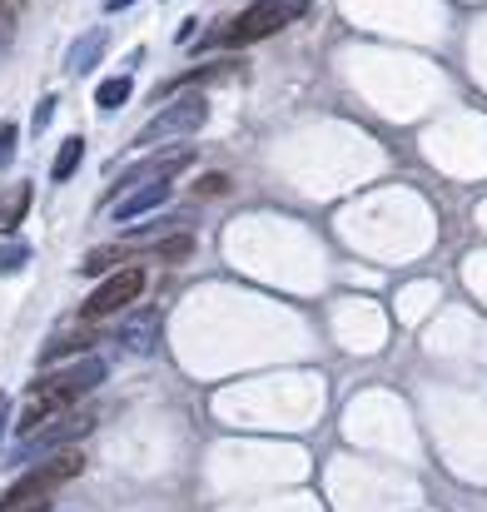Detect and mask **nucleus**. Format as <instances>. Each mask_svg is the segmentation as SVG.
Listing matches in <instances>:
<instances>
[{
    "mask_svg": "<svg viewBox=\"0 0 487 512\" xmlns=\"http://www.w3.org/2000/svg\"><path fill=\"white\" fill-rule=\"evenodd\" d=\"M100 383H105V363H100V358H80V363H70V368H60V373H50V378H35V388H30L20 418H15V433L25 438V433H35L40 423H50V418L80 408V398H85L90 388H100Z\"/></svg>",
    "mask_w": 487,
    "mask_h": 512,
    "instance_id": "1",
    "label": "nucleus"
},
{
    "mask_svg": "<svg viewBox=\"0 0 487 512\" xmlns=\"http://www.w3.org/2000/svg\"><path fill=\"white\" fill-rule=\"evenodd\" d=\"M309 10V0H254L244 15H234L224 30H214L209 40H204V50L209 45H219V50H239V45H254V40H269V35H279L289 20H299Z\"/></svg>",
    "mask_w": 487,
    "mask_h": 512,
    "instance_id": "2",
    "label": "nucleus"
},
{
    "mask_svg": "<svg viewBox=\"0 0 487 512\" xmlns=\"http://www.w3.org/2000/svg\"><path fill=\"white\" fill-rule=\"evenodd\" d=\"M85 473V453H75V448H65V453H50L40 468H30L5 498H0V508L5 512H20L30 508V503H40L45 493H55L60 483H70V478H80Z\"/></svg>",
    "mask_w": 487,
    "mask_h": 512,
    "instance_id": "3",
    "label": "nucleus"
},
{
    "mask_svg": "<svg viewBox=\"0 0 487 512\" xmlns=\"http://www.w3.org/2000/svg\"><path fill=\"white\" fill-rule=\"evenodd\" d=\"M85 433H95V413L70 408V413H60V418L40 423L35 433H25V438L15 443V453H10V458H20V463H30V458H50V453H65V448H70L75 438H85Z\"/></svg>",
    "mask_w": 487,
    "mask_h": 512,
    "instance_id": "4",
    "label": "nucleus"
},
{
    "mask_svg": "<svg viewBox=\"0 0 487 512\" xmlns=\"http://www.w3.org/2000/svg\"><path fill=\"white\" fill-rule=\"evenodd\" d=\"M145 294V269H135V264H125L120 274H110L90 299H85V309H80V319L85 324H95V319H110V314H120V309H130L135 299Z\"/></svg>",
    "mask_w": 487,
    "mask_h": 512,
    "instance_id": "5",
    "label": "nucleus"
},
{
    "mask_svg": "<svg viewBox=\"0 0 487 512\" xmlns=\"http://www.w3.org/2000/svg\"><path fill=\"white\" fill-rule=\"evenodd\" d=\"M204 115H209V100H204V95H179L135 140H140V145H155V140H169V135H194V130L204 125Z\"/></svg>",
    "mask_w": 487,
    "mask_h": 512,
    "instance_id": "6",
    "label": "nucleus"
},
{
    "mask_svg": "<svg viewBox=\"0 0 487 512\" xmlns=\"http://www.w3.org/2000/svg\"><path fill=\"white\" fill-rule=\"evenodd\" d=\"M164 199H169V174L150 179V184H140V189H130V194H120V199H115V219L130 224V219H140L145 209H155V204H164Z\"/></svg>",
    "mask_w": 487,
    "mask_h": 512,
    "instance_id": "7",
    "label": "nucleus"
},
{
    "mask_svg": "<svg viewBox=\"0 0 487 512\" xmlns=\"http://www.w3.org/2000/svg\"><path fill=\"white\" fill-rule=\"evenodd\" d=\"M115 334H120V348H125V353H155V348H160V314L145 309L140 319L120 324Z\"/></svg>",
    "mask_w": 487,
    "mask_h": 512,
    "instance_id": "8",
    "label": "nucleus"
},
{
    "mask_svg": "<svg viewBox=\"0 0 487 512\" xmlns=\"http://www.w3.org/2000/svg\"><path fill=\"white\" fill-rule=\"evenodd\" d=\"M105 40H110L105 30H90V35H80V40L70 45V60H65V70H70V75H85V70H90V65L100 60Z\"/></svg>",
    "mask_w": 487,
    "mask_h": 512,
    "instance_id": "9",
    "label": "nucleus"
},
{
    "mask_svg": "<svg viewBox=\"0 0 487 512\" xmlns=\"http://www.w3.org/2000/svg\"><path fill=\"white\" fill-rule=\"evenodd\" d=\"M25 209H30V184H15V194L0 199V234H10L25 219Z\"/></svg>",
    "mask_w": 487,
    "mask_h": 512,
    "instance_id": "10",
    "label": "nucleus"
},
{
    "mask_svg": "<svg viewBox=\"0 0 487 512\" xmlns=\"http://www.w3.org/2000/svg\"><path fill=\"white\" fill-rule=\"evenodd\" d=\"M135 95V85H130V75H115V80H105L100 90H95V100H100V110H120L125 100Z\"/></svg>",
    "mask_w": 487,
    "mask_h": 512,
    "instance_id": "11",
    "label": "nucleus"
},
{
    "mask_svg": "<svg viewBox=\"0 0 487 512\" xmlns=\"http://www.w3.org/2000/svg\"><path fill=\"white\" fill-rule=\"evenodd\" d=\"M80 155H85V140H80V135H70V140L60 145L55 165H50V179H70V174H75V165H80Z\"/></svg>",
    "mask_w": 487,
    "mask_h": 512,
    "instance_id": "12",
    "label": "nucleus"
},
{
    "mask_svg": "<svg viewBox=\"0 0 487 512\" xmlns=\"http://www.w3.org/2000/svg\"><path fill=\"white\" fill-rule=\"evenodd\" d=\"M194 254V239L189 234H174V239H164L160 249H155V259H164V264H184Z\"/></svg>",
    "mask_w": 487,
    "mask_h": 512,
    "instance_id": "13",
    "label": "nucleus"
},
{
    "mask_svg": "<svg viewBox=\"0 0 487 512\" xmlns=\"http://www.w3.org/2000/svg\"><path fill=\"white\" fill-rule=\"evenodd\" d=\"M20 10H25V0H0V50L15 40V25H20Z\"/></svg>",
    "mask_w": 487,
    "mask_h": 512,
    "instance_id": "14",
    "label": "nucleus"
},
{
    "mask_svg": "<svg viewBox=\"0 0 487 512\" xmlns=\"http://www.w3.org/2000/svg\"><path fill=\"white\" fill-rule=\"evenodd\" d=\"M100 339L95 329H75V334H65V339H55L45 348V358H60V353H70V348H90V343Z\"/></svg>",
    "mask_w": 487,
    "mask_h": 512,
    "instance_id": "15",
    "label": "nucleus"
},
{
    "mask_svg": "<svg viewBox=\"0 0 487 512\" xmlns=\"http://www.w3.org/2000/svg\"><path fill=\"white\" fill-rule=\"evenodd\" d=\"M25 259H30V249L15 239V244H0V274H15V269H25Z\"/></svg>",
    "mask_w": 487,
    "mask_h": 512,
    "instance_id": "16",
    "label": "nucleus"
},
{
    "mask_svg": "<svg viewBox=\"0 0 487 512\" xmlns=\"http://www.w3.org/2000/svg\"><path fill=\"white\" fill-rule=\"evenodd\" d=\"M15 135H20V130H15V125L5 120V125H0V165H5V160L15 155Z\"/></svg>",
    "mask_w": 487,
    "mask_h": 512,
    "instance_id": "17",
    "label": "nucleus"
},
{
    "mask_svg": "<svg viewBox=\"0 0 487 512\" xmlns=\"http://www.w3.org/2000/svg\"><path fill=\"white\" fill-rule=\"evenodd\" d=\"M50 115H55V95H45V100L35 105V130H45V125H50Z\"/></svg>",
    "mask_w": 487,
    "mask_h": 512,
    "instance_id": "18",
    "label": "nucleus"
},
{
    "mask_svg": "<svg viewBox=\"0 0 487 512\" xmlns=\"http://www.w3.org/2000/svg\"><path fill=\"white\" fill-rule=\"evenodd\" d=\"M5 413H10V393H0V428H5Z\"/></svg>",
    "mask_w": 487,
    "mask_h": 512,
    "instance_id": "19",
    "label": "nucleus"
},
{
    "mask_svg": "<svg viewBox=\"0 0 487 512\" xmlns=\"http://www.w3.org/2000/svg\"><path fill=\"white\" fill-rule=\"evenodd\" d=\"M105 5H110V10H120V5H130V0H105Z\"/></svg>",
    "mask_w": 487,
    "mask_h": 512,
    "instance_id": "20",
    "label": "nucleus"
}]
</instances>
